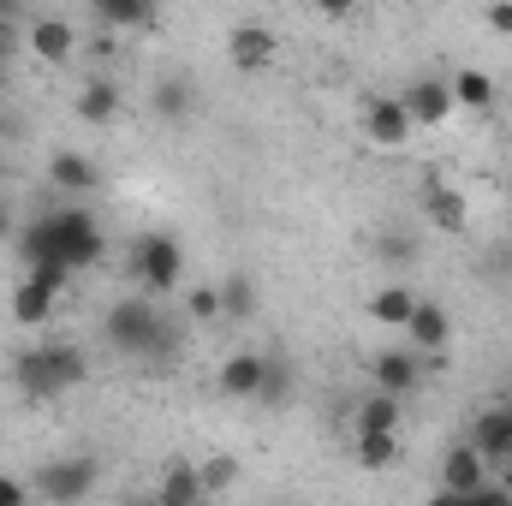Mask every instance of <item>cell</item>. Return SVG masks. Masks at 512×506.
<instances>
[{
	"label": "cell",
	"mask_w": 512,
	"mask_h": 506,
	"mask_svg": "<svg viewBox=\"0 0 512 506\" xmlns=\"http://www.w3.org/2000/svg\"><path fill=\"white\" fill-rule=\"evenodd\" d=\"M197 477H203V495H227V489L239 483V459H227V453H221V459H203Z\"/></svg>",
	"instance_id": "26"
},
{
	"label": "cell",
	"mask_w": 512,
	"mask_h": 506,
	"mask_svg": "<svg viewBox=\"0 0 512 506\" xmlns=\"http://www.w3.org/2000/svg\"><path fill=\"white\" fill-rule=\"evenodd\" d=\"M370 381L405 399V393L423 381V358H417V352H376V358H370Z\"/></svg>",
	"instance_id": "18"
},
{
	"label": "cell",
	"mask_w": 512,
	"mask_h": 506,
	"mask_svg": "<svg viewBox=\"0 0 512 506\" xmlns=\"http://www.w3.org/2000/svg\"><path fill=\"white\" fill-rule=\"evenodd\" d=\"M96 6V18L108 24V30H137V24H149V12H155V0H90Z\"/></svg>",
	"instance_id": "24"
},
{
	"label": "cell",
	"mask_w": 512,
	"mask_h": 506,
	"mask_svg": "<svg viewBox=\"0 0 512 506\" xmlns=\"http://www.w3.org/2000/svg\"><path fill=\"white\" fill-rule=\"evenodd\" d=\"M310 12H322V18H352L358 0H310Z\"/></svg>",
	"instance_id": "32"
},
{
	"label": "cell",
	"mask_w": 512,
	"mask_h": 506,
	"mask_svg": "<svg viewBox=\"0 0 512 506\" xmlns=\"http://www.w3.org/2000/svg\"><path fill=\"white\" fill-rule=\"evenodd\" d=\"M102 334H108V346L126 352V358H155V352H167V322H161V310H155L149 298L114 304L108 322H102Z\"/></svg>",
	"instance_id": "2"
},
{
	"label": "cell",
	"mask_w": 512,
	"mask_h": 506,
	"mask_svg": "<svg viewBox=\"0 0 512 506\" xmlns=\"http://www.w3.org/2000/svg\"><path fill=\"white\" fill-rule=\"evenodd\" d=\"M370 322H382V328H405L411 322V310H417V292L411 286H399V280H387V286H376L370 292Z\"/></svg>",
	"instance_id": "19"
},
{
	"label": "cell",
	"mask_w": 512,
	"mask_h": 506,
	"mask_svg": "<svg viewBox=\"0 0 512 506\" xmlns=\"http://www.w3.org/2000/svg\"><path fill=\"white\" fill-rule=\"evenodd\" d=\"M274 60H280V36H274L268 24L245 18V24H233V30H227V66H233L239 78H262Z\"/></svg>",
	"instance_id": "7"
},
{
	"label": "cell",
	"mask_w": 512,
	"mask_h": 506,
	"mask_svg": "<svg viewBox=\"0 0 512 506\" xmlns=\"http://www.w3.org/2000/svg\"><path fill=\"white\" fill-rule=\"evenodd\" d=\"M423 215H429V227H441V233H465V227H471V203H465V191L447 185L441 173L423 179Z\"/></svg>",
	"instance_id": "11"
},
{
	"label": "cell",
	"mask_w": 512,
	"mask_h": 506,
	"mask_svg": "<svg viewBox=\"0 0 512 506\" xmlns=\"http://www.w3.org/2000/svg\"><path fill=\"white\" fill-rule=\"evenodd\" d=\"M262 376H268V358H262V352H233V358L221 364L215 387H221L227 399H256V393H262Z\"/></svg>",
	"instance_id": "17"
},
{
	"label": "cell",
	"mask_w": 512,
	"mask_h": 506,
	"mask_svg": "<svg viewBox=\"0 0 512 506\" xmlns=\"http://www.w3.org/2000/svg\"><path fill=\"white\" fill-rule=\"evenodd\" d=\"M155 108H161L167 120H185V108H191V84H185V78H167V84H155Z\"/></svg>",
	"instance_id": "27"
},
{
	"label": "cell",
	"mask_w": 512,
	"mask_h": 506,
	"mask_svg": "<svg viewBox=\"0 0 512 506\" xmlns=\"http://www.w3.org/2000/svg\"><path fill=\"white\" fill-rule=\"evenodd\" d=\"M399 102H405L411 126H447V120L459 114V102H453V84H447V78H411V84L399 90Z\"/></svg>",
	"instance_id": "8"
},
{
	"label": "cell",
	"mask_w": 512,
	"mask_h": 506,
	"mask_svg": "<svg viewBox=\"0 0 512 506\" xmlns=\"http://www.w3.org/2000/svg\"><path fill=\"white\" fill-rule=\"evenodd\" d=\"M447 84H453V102H459V114H489V108H495V78H489V72H477V66H459Z\"/></svg>",
	"instance_id": "20"
},
{
	"label": "cell",
	"mask_w": 512,
	"mask_h": 506,
	"mask_svg": "<svg viewBox=\"0 0 512 506\" xmlns=\"http://www.w3.org/2000/svg\"><path fill=\"white\" fill-rule=\"evenodd\" d=\"M155 495H161V506H197V501H203V477H197V465H185V459H173V465L161 471V483H155Z\"/></svg>",
	"instance_id": "22"
},
{
	"label": "cell",
	"mask_w": 512,
	"mask_h": 506,
	"mask_svg": "<svg viewBox=\"0 0 512 506\" xmlns=\"http://www.w3.org/2000/svg\"><path fill=\"white\" fill-rule=\"evenodd\" d=\"M352 429H399V393L376 387V393L352 411Z\"/></svg>",
	"instance_id": "23"
},
{
	"label": "cell",
	"mask_w": 512,
	"mask_h": 506,
	"mask_svg": "<svg viewBox=\"0 0 512 506\" xmlns=\"http://www.w3.org/2000/svg\"><path fill=\"white\" fill-rule=\"evenodd\" d=\"M131 274H137V286H143L149 298H167V292L185 280V245H179L173 233H143V239L131 245Z\"/></svg>",
	"instance_id": "3"
},
{
	"label": "cell",
	"mask_w": 512,
	"mask_h": 506,
	"mask_svg": "<svg viewBox=\"0 0 512 506\" xmlns=\"http://www.w3.org/2000/svg\"><path fill=\"white\" fill-rule=\"evenodd\" d=\"M36 495H48V501H84L90 489H96V459H54V465H42L36 471V483H30Z\"/></svg>",
	"instance_id": "10"
},
{
	"label": "cell",
	"mask_w": 512,
	"mask_h": 506,
	"mask_svg": "<svg viewBox=\"0 0 512 506\" xmlns=\"http://www.w3.org/2000/svg\"><path fill=\"white\" fill-rule=\"evenodd\" d=\"M48 233H54V262H66L72 274L90 268V262H102L96 215H84V209H60V215H48Z\"/></svg>",
	"instance_id": "4"
},
{
	"label": "cell",
	"mask_w": 512,
	"mask_h": 506,
	"mask_svg": "<svg viewBox=\"0 0 512 506\" xmlns=\"http://www.w3.org/2000/svg\"><path fill=\"white\" fill-rule=\"evenodd\" d=\"M221 304H227V322H245V316H256V286H251V274H233V280L221 286Z\"/></svg>",
	"instance_id": "25"
},
{
	"label": "cell",
	"mask_w": 512,
	"mask_h": 506,
	"mask_svg": "<svg viewBox=\"0 0 512 506\" xmlns=\"http://www.w3.org/2000/svg\"><path fill=\"white\" fill-rule=\"evenodd\" d=\"M471 447H477L489 465H507L512 459V399L507 405H489V411L471 423Z\"/></svg>",
	"instance_id": "13"
},
{
	"label": "cell",
	"mask_w": 512,
	"mask_h": 506,
	"mask_svg": "<svg viewBox=\"0 0 512 506\" xmlns=\"http://www.w3.org/2000/svg\"><path fill=\"white\" fill-rule=\"evenodd\" d=\"M6 131H12V114H6V108H0V137H6Z\"/></svg>",
	"instance_id": "34"
},
{
	"label": "cell",
	"mask_w": 512,
	"mask_h": 506,
	"mask_svg": "<svg viewBox=\"0 0 512 506\" xmlns=\"http://www.w3.org/2000/svg\"><path fill=\"white\" fill-rule=\"evenodd\" d=\"M352 453L364 471H393L405 459V435L399 429H352Z\"/></svg>",
	"instance_id": "16"
},
{
	"label": "cell",
	"mask_w": 512,
	"mask_h": 506,
	"mask_svg": "<svg viewBox=\"0 0 512 506\" xmlns=\"http://www.w3.org/2000/svg\"><path fill=\"white\" fill-rule=\"evenodd\" d=\"M411 114H405V102L399 96H370L364 102V137L376 143V149H405L411 143Z\"/></svg>",
	"instance_id": "9"
},
{
	"label": "cell",
	"mask_w": 512,
	"mask_h": 506,
	"mask_svg": "<svg viewBox=\"0 0 512 506\" xmlns=\"http://www.w3.org/2000/svg\"><path fill=\"white\" fill-rule=\"evenodd\" d=\"M48 179H54L60 191H78V197L102 185V173H96V161H90V155H78V149H60V155L48 161Z\"/></svg>",
	"instance_id": "21"
},
{
	"label": "cell",
	"mask_w": 512,
	"mask_h": 506,
	"mask_svg": "<svg viewBox=\"0 0 512 506\" xmlns=\"http://www.w3.org/2000/svg\"><path fill=\"white\" fill-rule=\"evenodd\" d=\"M30 501V483H24V477H6V471H0V506H24Z\"/></svg>",
	"instance_id": "30"
},
{
	"label": "cell",
	"mask_w": 512,
	"mask_h": 506,
	"mask_svg": "<svg viewBox=\"0 0 512 506\" xmlns=\"http://www.w3.org/2000/svg\"><path fill=\"white\" fill-rule=\"evenodd\" d=\"M185 310H191L197 322H227V304H221V286H191V298H185Z\"/></svg>",
	"instance_id": "28"
},
{
	"label": "cell",
	"mask_w": 512,
	"mask_h": 506,
	"mask_svg": "<svg viewBox=\"0 0 512 506\" xmlns=\"http://www.w3.org/2000/svg\"><path fill=\"white\" fill-rule=\"evenodd\" d=\"M399 334L411 340V352L423 358V370H441L447 364V346H453V316H447V304L417 298V310H411V322Z\"/></svg>",
	"instance_id": "5"
},
{
	"label": "cell",
	"mask_w": 512,
	"mask_h": 506,
	"mask_svg": "<svg viewBox=\"0 0 512 506\" xmlns=\"http://www.w3.org/2000/svg\"><path fill=\"white\" fill-rule=\"evenodd\" d=\"M12 376H18V387L30 399H54V393H66V387H78V381L90 376V358L78 346H36V352L18 358Z\"/></svg>",
	"instance_id": "1"
},
{
	"label": "cell",
	"mask_w": 512,
	"mask_h": 506,
	"mask_svg": "<svg viewBox=\"0 0 512 506\" xmlns=\"http://www.w3.org/2000/svg\"><path fill=\"white\" fill-rule=\"evenodd\" d=\"M441 495H453V501H489L495 495V465L465 441V447H453L447 459H441Z\"/></svg>",
	"instance_id": "6"
},
{
	"label": "cell",
	"mask_w": 512,
	"mask_h": 506,
	"mask_svg": "<svg viewBox=\"0 0 512 506\" xmlns=\"http://www.w3.org/2000/svg\"><path fill=\"white\" fill-rule=\"evenodd\" d=\"M489 30L512 42V0H489Z\"/></svg>",
	"instance_id": "31"
},
{
	"label": "cell",
	"mask_w": 512,
	"mask_h": 506,
	"mask_svg": "<svg viewBox=\"0 0 512 506\" xmlns=\"http://www.w3.org/2000/svg\"><path fill=\"white\" fill-rule=\"evenodd\" d=\"M72 114L84 126H114L120 120V84L114 78H84L78 96H72Z\"/></svg>",
	"instance_id": "15"
},
{
	"label": "cell",
	"mask_w": 512,
	"mask_h": 506,
	"mask_svg": "<svg viewBox=\"0 0 512 506\" xmlns=\"http://www.w3.org/2000/svg\"><path fill=\"white\" fill-rule=\"evenodd\" d=\"M12 233H18V227H12V203L0 197V239H12Z\"/></svg>",
	"instance_id": "33"
},
{
	"label": "cell",
	"mask_w": 512,
	"mask_h": 506,
	"mask_svg": "<svg viewBox=\"0 0 512 506\" xmlns=\"http://www.w3.org/2000/svg\"><path fill=\"white\" fill-rule=\"evenodd\" d=\"M286 387H292L286 364H274V358H268V376H262V393H256V405H280V399H286Z\"/></svg>",
	"instance_id": "29"
},
{
	"label": "cell",
	"mask_w": 512,
	"mask_h": 506,
	"mask_svg": "<svg viewBox=\"0 0 512 506\" xmlns=\"http://www.w3.org/2000/svg\"><path fill=\"white\" fill-rule=\"evenodd\" d=\"M24 42H30V54H36L42 66H66V60L78 54V30H72L66 18H36V24L24 30Z\"/></svg>",
	"instance_id": "14"
},
{
	"label": "cell",
	"mask_w": 512,
	"mask_h": 506,
	"mask_svg": "<svg viewBox=\"0 0 512 506\" xmlns=\"http://www.w3.org/2000/svg\"><path fill=\"white\" fill-rule=\"evenodd\" d=\"M54 310H60V286H48L42 274H18L12 280V316H18V328H42V322H54Z\"/></svg>",
	"instance_id": "12"
}]
</instances>
